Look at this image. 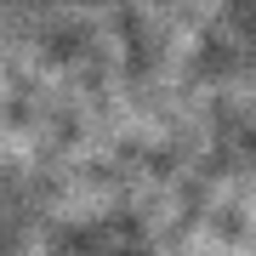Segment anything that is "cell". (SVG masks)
<instances>
[{
  "mask_svg": "<svg viewBox=\"0 0 256 256\" xmlns=\"http://www.w3.org/2000/svg\"><path fill=\"white\" fill-rule=\"evenodd\" d=\"M52 256H148V239L131 216L97 210V216H74L52 239Z\"/></svg>",
  "mask_w": 256,
  "mask_h": 256,
  "instance_id": "obj_1",
  "label": "cell"
}]
</instances>
